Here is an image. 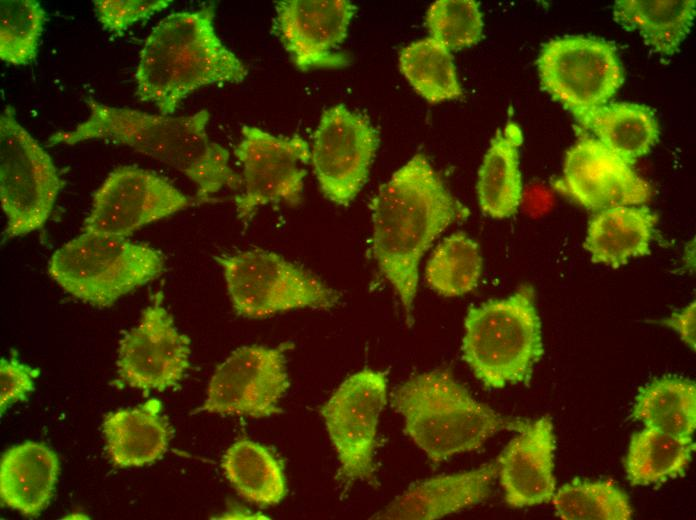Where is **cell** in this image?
Returning a JSON list of instances; mask_svg holds the SVG:
<instances>
[{"label":"cell","instance_id":"obj_30","mask_svg":"<svg viewBox=\"0 0 696 520\" xmlns=\"http://www.w3.org/2000/svg\"><path fill=\"white\" fill-rule=\"evenodd\" d=\"M483 260L477 242L462 232L446 237L427 262L425 278L431 289L445 297L472 291L480 280Z\"/></svg>","mask_w":696,"mask_h":520},{"label":"cell","instance_id":"obj_34","mask_svg":"<svg viewBox=\"0 0 696 520\" xmlns=\"http://www.w3.org/2000/svg\"><path fill=\"white\" fill-rule=\"evenodd\" d=\"M170 0H94L96 17L103 29L121 34L135 23L166 9Z\"/></svg>","mask_w":696,"mask_h":520},{"label":"cell","instance_id":"obj_21","mask_svg":"<svg viewBox=\"0 0 696 520\" xmlns=\"http://www.w3.org/2000/svg\"><path fill=\"white\" fill-rule=\"evenodd\" d=\"M155 398L107 414L103 434L110 462L118 468L140 467L159 459L167 450L171 431Z\"/></svg>","mask_w":696,"mask_h":520},{"label":"cell","instance_id":"obj_3","mask_svg":"<svg viewBox=\"0 0 696 520\" xmlns=\"http://www.w3.org/2000/svg\"><path fill=\"white\" fill-rule=\"evenodd\" d=\"M214 5L167 15L150 32L135 72L136 96L172 115L194 91L242 82L247 67L219 38Z\"/></svg>","mask_w":696,"mask_h":520},{"label":"cell","instance_id":"obj_22","mask_svg":"<svg viewBox=\"0 0 696 520\" xmlns=\"http://www.w3.org/2000/svg\"><path fill=\"white\" fill-rule=\"evenodd\" d=\"M656 222L646 206L599 211L589 223L584 247L593 262L618 267L649 253Z\"/></svg>","mask_w":696,"mask_h":520},{"label":"cell","instance_id":"obj_24","mask_svg":"<svg viewBox=\"0 0 696 520\" xmlns=\"http://www.w3.org/2000/svg\"><path fill=\"white\" fill-rule=\"evenodd\" d=\"M573 115L598 141L632 165L651 150L660 134L653 111L642 104L610 103Z\"/></svg>","mask_w":696,"mask_h":520},{"label":"cell","instance_id":"obj_33","mask_svg":"<svg viewBox=\"0 0 696 520\" xmlns=\"http://www.w3.org/2000/svg\"><path fill=\"white\" fill-rule=\"evenodd\" d=\"M430 37L451 50L476 44L482 37L483 20L474 0H438L427 10Z\"/></svg>","mask_w":696,"mask_h":520},{"label":"cell","instance_id":"obj_17","mask_svg":"<svg viewBox=\"0 0 696 520\" xmlns=\"http://www.w3.org/2000/svg\"><path fill=\"white\" fill-rule=\"evenodd\" d=\"M355 11L347 0H282L276 3L275 30L298 69L341 67L348 59L337 49Z\"/></svg>","mask_w":696,"mask_h":520},{"label":"cell","instance_id":"obj_35","mask_svg":"<svg viewBox=\"0 0 696 520\" xmlns=\"http://www.w3.org/2000/svg\"><path fill=\"white\" fill-rule=\"evenodd\" d=\"M36 371L16 359H1L0 363V407L5 409L25 398L34 388Z\"/></svg>","mask_w":696,"mask_h":520},{"label":"cell","instance_id":"obj_26","mask_svg":"<svg viewBox=\"0 0 696 520\" xmlns=\"http://www.w3.org/2000/svg\"><path fill=\"white\" fill-rule=\"evenodd\" d=\"M222 468L236 491L260 506H272L286 495L283 467L264 445L239 439L224 453Z\"/></svg>","mask_w":696,"mask_h":520},{"label":"cell","instance_id":"obj_16","mask_svg":"<svg viewBox=\"0 0 696 520\" xmlns=\"http://www.w3.org/2000/svg\"><path fill=\"white\" fill-rule=\"evenodd\" d=\"M596 138H580L566 153L555 189L588 210L635 206L652 196L649 183Z\"/></svg>","mask_w":696,"mask_h":520},{"label":"cell","instance_id":"obj_20","mask_svg":"<svg viewBox=\"0 0 696 520\" xmlns=\"http://www.w3.org/2000/svg\"><path fill=\"white\" fill-rule=\"evenodd\" d=\"M59 471L57 454L42 442L9 448L0 461L2 504L27 517L38 516L52 497Z\"/></svg>","mask_w":696,"mask_h":520},{"label":"cell","instance_id":"obj_31","mask_svg":"<svg viewBox=\"0 0 696 520\" xmlns=\"http://www.w3.org/2000/svg\"><path fill=\"white\" fill-rule=\"evenodd\" d=\"M552 504L563 520H628L629 497L610 480L575 479L555 491Z\"/></svg>","mask_w":696,"mask_h":520},{"label":"cell","instance_id":"obj_15","mask_svg":"<svg viewBox=\"0 0 696 520\" xmlns=\"http://www.w3.org/2000/svg\"><path fill=\"white\" fill-rule=\"evenodd\" d=\"M189 358V339L177 329L158 294L120 342L118 375L132 388L163 391L182 380Z\"/></svg>","mask_w":696,"mask_h":520},{"label":"cell","instance_id":"obj_4","mask_svg":"<svg viewBox=\"0 0 696 520\" xmlns=\"http://www.w3.org/2000/svg\"><path fill=\"white\" fill-rule=\"evenodd\" d=\"M392 398L405 432L433 463L476 450L494 434L519 431L526 424L504 418L478 402L442 371L410 378Z\"/></svg>","mask_w":696,"mask_h":520},{"label":"cell","instance_id":"obj_14","mask_svg":"<svg viewBox=\"0 0 696 520\" xmlns=\"http://www.w3.org/2000/svg\"><path fill=\"white\" fill-rule=\"evenodd\" d=\"M289 387L283 348L243 346L215 369L201 407L209 413L265 418L280 412Z\"/></svg>","mask_w":696,"mask_h":520},{"label":"cell","instance_id":"obj_29","mask_svg":"<svg viewBox=\"0 0 696 520\" xmlns=\"http://www.w3.org/2000/svg\"><path fill=\"white\" fill-rule=\"evenodd\" d=\"M399 68L413 89L430 103L463 95L450 50L432 37L402 48Z\"/></svg>","mask_w":696,"mask_h":520},{"label":"cell","instance_id":"obj_27","mask_svg":"<svg viewBox=\"0 0 696 520\" xmlns=\"http://www.w3.org/2000/svg\"><path fill=\"white\" fill-rule=\"evenodd\" d=\"M633 419L646 428L692 438L696 428V386L689 379L661 377L639 389Z\"/></svg>","mask_w":696,"mask_h":520},{"label":"cell","instance_id":"obj_28","mask_svg":"<svg viewBox=\"0 0 696 520\" xmlns=\"http://www.w3.org/2000/svg\"><path fill=\"white\" fill-rule=\"evenodd\" d=\"M695 443L665 432L644 428L630 440L625 458V470L633 486L661 483L683 475Z\"/></svg>","mask_w":696,"mask_h":520},{"label":"cell","instance_id":"obj_5","mask_svg":"<svg viewBox=\"0 0 696 520\" xmlns=\"http://www.w3.org/2000/svg\"><path fill=\"white\" fill-rule=\"evenodd\" d=\"M533 288L471 307L464 323L463 358L491 389L527 382L543 354L541 321Z\"/></svg>","mask_w":696,"mask_h":520},{"label":"cell","instance_id":"obj_13","mask_svg":"<svg viewBox=\"0 0 696 520\" xmlns=\"http://www.w3.org/2000/svg\"><path fill=\"white\" fill-rule=\"evenodd\" d=\"M191 204L166 178L135 166H118L94 193L81 230L126 238Z\"/></svg>","mask_w":696,"mask_h":520},{"label":"cell","instance_id":"obj_23","mask_svg":"<svg viewBox=\"0 0 696 520\" xmlns=\"http://www.w3.org/2000/svg\"><path fill=\"white\" fill-rule=\"evenodd\" d=\"M520 127L513 122L498 130L478 173L477 196L482 212L495 219L514 215L522 200L519 147Z\"/></svg>","mask_w":696,"mask_h":520},{"label":"cell","instance_id":"obj_6","mask_svg":"<svg viewBox=\"0 0 696 520\" xmlns=\"http://www.w3.org/2000/svg\"><path fill=\"white\" fill-rule=\"evenodd\" d=\"M163 267L162 254L149 245L82 232L54 252L48 272L68 294L103 308L157 278Z\"/></svg>","mask_w":696,"mask_h":520},{"label":"cell","instance_id":"obj_18","mask_svg":"<svg viewBox=\"0 0 696 520\" xmlns=\"http://www.w3.org/2000/svg\"><path fill=\"white\" fill-rule=\"evenodd\" d=\"M517 432L496 463L505 501L515 508L548 503L556 491L552 421L543 416Z\"/></svg>","mask_w":696,"mask_h":520},{"label":"cell","instance_id":"obj_25","mask_svg":"<svg viewBox=\"0 0 696 520\" xmlns=\"http://www.w3.org/2000/svg\"><path fill=\"white\" fill-rule=\"evenodd\" d=\"M695 0H617V23L637 31L655 52L674 54L689 33L695 17Z\"/></svg>","mask_w":696,"mask_h":520},{"label":"cell","instance_id":"obj_10","mask_svg":"<svg viewBox=\"0 0 696 520\" xmlns=\"http://www.w3.org/2000/svg\"><path fill=\"white\" fill-rule=\"evenodd\" d=\"M388 381L381 371L363 369L346 378L320 413L347 483L374 478V450Z\"/></svg>","mask_w":696,"mask_h":520},{"label":"cell","instance_id":"obj_7","mask_svg":"<svg viewBox=\"0 0 696 520\" xmlns=\"http://www.w3.org/2000/svg\"><path fill=\"white\" fill-rule=\"evenodd\" d=\"M237 314L263 318L297 308L328 309L338 293L306 269L261 249L216 257Z\"/></svg>","mask_w":696,"mask_h":520},{"label":"cell","instance_id":"obj_1","mask_svg":"<svg viewBox=\"0 0 696 520\" xmlns=\"http://www.w3.org/2000/svg\"><path fill=\"white\" fill-rule=\"evenodd\" d=\"M371 209L374 258L411 324L423 254L469 211L422 154L414 155L379 188Z\"/></svg>","mask_w":696,"mask_h":520},{"label":"cell","instance_id":"obj_12","mask_svg":"<svg viewBox=\"0 0 696 520\" xmlns=\"http://www.w3.org/2000/svg\"><path fill=\"white\" fill-rule=\"evenodd\" d=\"M379 133L362 114L343 104L325 109L310 148V162L326 198L349 205L366 183Z\"/></svg>","mask_w":696,"mask_h":520},{"label":"cell","instance_id":"obj_2","mask_svg":"<svg viewBox=\"0 0 696 520\" xmlns=\"http://www.w3.org/2000/svg\"><path fill=\"white\" fill-rule=\"evenodd\" d=\"M88 116L70 130H59L49 145L99 140L123 145L185 175L197 187L200 202L224 188L239 189L241 176L230 165L228 150L207 133L206 109L183 116L147 113L85 99Z\"/></svg>","mask_w":696,"mask_h":520},{"label":"cell","instance_id":"obj_36","mask_svg":"<svg viewBox=\"0 0 696 520\" xmlns=\"http://www.w3.org/2000/svg\"><path fill=\"white\" fill-rule=\"evenodd\" d=\"M695 301L691 302L686 307L671 314L669 318L664 319V325L675 330L683 342L686 343L693 351L695 350V319H696Z\"/></svg>","mask_w":696,"mask_h":520},{"label":"cell","instance_id":"obj_19","mask_svg":"<svg viewBox=\"0 0 696 520\" xmlns=\"http://www.w3.org/2000/svg\"><path fill=\"white\" fill-rule=\"evenodd\" d=\"M497 475V464L440 475L411 486L375 518L433 520L485 500Z\"/></svg>","mask_w":696,"mask_h":520},{"label":"cell","instance_id":"obj_11","mask_svg":"<svg viewBox=\"0 0 696 520\" xmlns=\"http://www.w3.org/2000/svg\"><path fill=\"white\" fill-rule=\"evenodd\" d=\"M234 155L242 168L243 191L235 197L240 219L269 203H300L310 162V146L302 137L275 136L244 125Z\"/></svg>","mask_w":696,"mask_h":520},{"label":"cell","instance_id":"obj_8","mask_svg":"<svg viewBox=\"0 0 696 520\" xmlns=\"http://www.w3.org/2000/svg\"><path fill=\"white\" fill-rule=\"evenodd\" d=\"M50 155L19 123L8 105L0 116V200L7 237L41 228L61 190Z\"/></svg>","mask_w":696,"mask_h":520},{"label":"cell","instance_id":"obj_9","mask_svg":"<svg viewBox=\"0 0 696 520\" xmlns=\"http://www.w3.org/2000/svg\"><path fill=\"white\" fill-rule=\"evenodd\" d=\"M537 67L543 88L572 114L606 104L624 80L613 45L591 37L549 41Z\"/></svg>","mask_w":696,"mask_h":520},{"label":"cell","instance_id":"obj_32","mask_svg":"<svg viewBox=\"0 0 696 520\" xmlns=\"http://www.w3.org/2000/svg\"><path fill=\"white\" fill-rule=\"evenodd\" d=\"M45 21L46 13L39 1L1 0V60L15 66L33 62Z\"/></svg>","mask_w":696,"mask_h":520}]
</instances>
